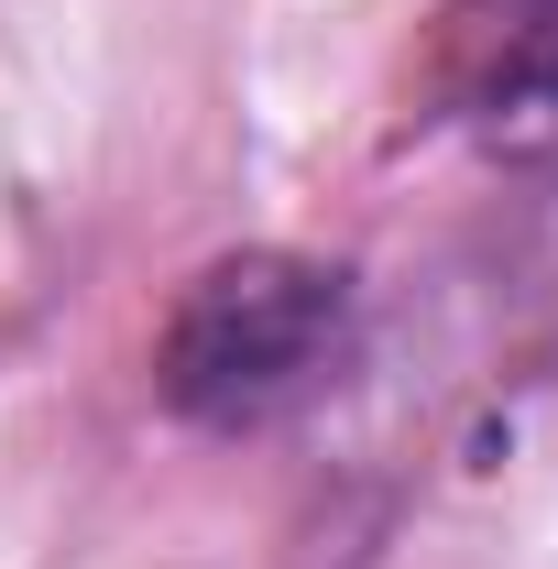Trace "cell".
Wrapping results in <instances>:
<instances>
[{
    "label": "cell",
    "instance_id": "1",
    "mask_svg": "<svg viewBox=\"0 0 558 569\" xmlns=\"http://www.w3.org/2000/svg\"><path fill=\"white\" fill-rule=\"evenodd\" d=\"M350 318H361V296L340 263L275 252V241L219 252L187 274V296L153 329V395H165V417L219 427V438L275 427L350 361Z\"/></svg>",
    "mask_w": 558,
    "mask_h": 569
},
{
    "label": "cell",
    "instance_id": "2",
    "mask_svg": "<svg viewBox=\"0 0 558 569\" xmlns=\"http://www.w3.org/2000/svg\"><path fill=\"white\" fill-rule=\"evenodd\" d=\"M427 88L449 121H482V132L558 121V0H449Z\"/></svg>",
    "mask_w": 558,
    "mask_h": 569
}]
</instances>
